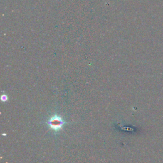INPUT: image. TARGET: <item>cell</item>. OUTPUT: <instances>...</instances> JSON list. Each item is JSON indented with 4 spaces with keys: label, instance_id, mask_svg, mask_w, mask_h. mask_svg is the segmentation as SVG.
<instances>
[{
    "label": "cell",
    "instance_id": "obj_1",
    "mask_svg": "<svg viewBox=\"0 0 163 163\" xmlns=\"http://www.w3.org/2000/svg\"><path fill=\"white\" fill-rule=\"evenodd\" d=\"M48 125L52 129L54 130H59L61 129L63 124L64 121L62 120L61 117L58 116H54L48 120Z\"/></svg>",
    "mask_w": 163,
    "mask_h": 163
}]
</instances>
